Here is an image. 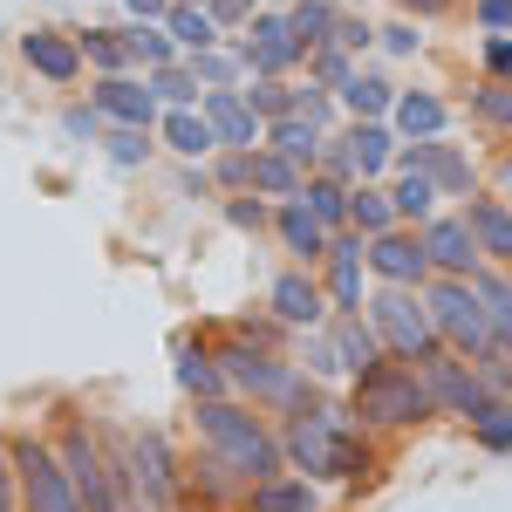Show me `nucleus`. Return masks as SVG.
I'll return each mask as SVG.
<instances>
[{
    "mask_svg": "<svg viewBox=\"0 0 512 512\" xmlns=\"http://www.w3.org/2000/svg\"><path fill=\"white\" fill-rule=\"evenodd\" d=\"M48 444H55V458H62V472L76 485L82 512H130L123 499V478H117V444H123V424H110L103 410H89V403H55V417L41 424Z\"/></svg>",
    "mask_w": 512,
    "mask_h": 512,
    "instance_id": "f257e3e1",
    "label": "nucleus"
},
{
    "mask_svg": "<svg viewBox=\"0 0 512 512\" xmlns=\"http://www.w3.org/2000/svg\"><path fill=\"white\" fill-rule=\"evenodd\" d=\"M342 410H349L355 431L369 437H417L437 424V403L424 390V369L417 362H396V355H376L369 369H355L349 383H342Z\"/></svg>",
    "mask_w": 512,
    "mask_h": 512,
    "instance_id": "f03ea898",
    "label": "nucleus"
},
{
    "mask_svg": "<svg viewBox=\"0 0 512 512\" xmlns=\"http://www.w3.org/2000/svg\"><path fill=\"white\" fill-rule=\"evenodd\" d=\"M192 444H205L212 458H226L239 472V485H260L274 478L287 458H280V437H274V417L239 403V396H205L192 403Z\"/></svg>",
    "mask_w": 512,
    "mask_h": 512,
    "instance_id": "7ed1b4c3",
    "label": "nucleus"
},
{
    "mask_svg": "<svg viewBox=\"0 0 512 512\" xmlns=\"http://www.w3.org/2000/svg\"><path fill=\"white\" fill-rule=\"evenodd\" d=\"M117 478L130 512H171L185 506V444L164 424H130L117 444Z\"/></svg>",
    "mask_w": 512,
    "mask_h": 512,
    "instance_id": "20e7f679",
    "label": "nucleus"
},
{
    "mask_svg": "<svg viewBox=\"0 0 512 512\" xmlns=\"http://www.w3.org/2000/svg\"><path fill=\"white\" fill-rule=\"evenodd\" d=\"M342 431H349L342 390H328L315 410H301V417H280L274 437H280V458H287V472L315 478L321 492H328V485H342Z\"/></svg>",
    "mask_w": 512,
    "mask_h": 512,
    "instance_id": "39448f33",
    "label": "nucleus"
},
{
    "mask_svg": "<svg viewBox=\"0 0 512 512\" xmlns=\"http://www.w3.org/2000/svg\"><path fill=\"white\" fill-rule=\"evenodd\" d=\"M7 437V465H14V499H21V512H82L76 485H69V472H62V458H55V444H48V431L41 424H14Z\"/></svg>",
    "mask_w": 512,
    "mask_h": 512,
    "instance_id": "423d86ee",
    "label": "nucleus"
},
{
    "mask_svg": "<svg viewBox=\"0 0 512 512\" xmlns=\"http://www.w3.org/2000/svg\"><path fill=\"white\" fill-rule=\"evenodd\" d=\"M362 321L376 328L383 355H396V362H431V355L444 349L437 328H431V315H424V301H417V287H369Z\"/></svg>",
    "mask_w": 512,
    "mask_h": 512,
    "instance_id": "0eeeda50",
    "label": "nucleus"
},
{
    "mask_svg": "<svg viewBox=\"0 0 512 512\" xmlns=\"http://www.w3.org/2000/svg\"><path fill=\"white\" fill-rule=\"evenodd\" d=\"M417 301H424V315H431L437 342H444L451 355H465V362H478V355L492 349V321H485V308H478L472 280L431 274L424 287H417Z\"/></svg>",
    "mask_w": 512,
    "mask_h": 512,
    "instance_id": "6e6552de",
    "label": "nucleus"
},
{
    "mask_svg": "<svg viewBox=\"0 0 512 512\" xmlns=\"http://www.w3.org/2000/svg\"><path fill=\"white\" fill-rule=\"evenodd\" d=\"M396 171H417L431 178L444 205H465L485 192V164L458 144V137H424V144H396Z\"/></svg>",
    "mask_w": 512,
    "mask_h": 512,
    "instance_id": "1a4fd4ad",
    "label": "nucleus"
},
{
    "mask_svg": "<svg viewBox=\"0 0 512 512\" xmlns=\"http://www.w3.org/2000/svg\"><path fill=\"white\" fill-rule=\"evenodd\" d=\"M417 369H424V390H431V403H437V424H472L492 403H506V396H492L478 383V369L465 355H451V349H437L431 362H417Z\"/></svg>",
    "mask_w": 512,
    "mask_h": 512,
    "instance_id": "9d476101",
    "label": "nucleus"
},
{
    "mask_svg": "<svg viewBox=\"0 0 512 512\" xmlns=\"http://www.w3.org/2000/svg\"><path fill=\"white\" fill-rule=\"evenodd\" d=\"M239 48H246V76H301L308 62V41L287 28V7H267V0L239 28Z\"/></svg>",
    "mask_w": 512,
    "mask_h": 512,
    "instance_id": "9b49d317",
    "label": "nucleus"
},
{
    "mask_svg": "<svg viewBox=\"0 0 512 512\" xmlns=\"http://www.w3.org/2000/svg\"><path fill=\"white\" fill-rule=\"evenodd\" d=\"M164 355H171V383H178V396H185V403L233 396V390H226V369H219V349H212V321L171 328V335H164Z\"/></svg>",
    "mask_w": 512,
    "mask_h": 512,
    "instance_id": "f8f14e48",
    "label": "nucleus"
},
{
    "mask_svg": "<svg viewBox=\"0 0 512 512\" xmlns=\"http://www.w3.org/2000/svg\"><path fill=\"white\" fill-rule=\"evenodd\" d=\"M14 55H21V69H28L35 82H48V89H69V96H76L82 82H89V69H82L76 35H69V28L35 21V28H21V35H14Z\"/></svg>",
    "mask_w": 512,
    "mask_h": 512,
    "instance_id": "ddd939ff",
    "label": "nucleus"
},
{
    "mask_svg": "<svg viewBox=\"0 0 512 512\" xmlns=\"http://www.w3.org/2000/svg\"><path fill=\"white\" fill-rule=\"evenodd\" d=\"M321 301H328V315H362V301H369V267H362V239L342 226V233H328V253H321Z\"/></svg>",
    "mask_w": 512,
    "mask_h": 512,
    "instance_id": "4468645a",
    "label": "nucleus"
},
{
    "mask_svg": "<svg viewBox=\"0 0 512 512\" xmlns=\"http://www.w3.org/2000/svg\"><path fill=\"white\" fill-rule=\"evenodd\" d=\"M328 137H335V151L349 158L355 185H383V178L396 171V130L383 117H342Z\"/></svg>",
    "mask_w": 512,
    "mask_h": 512,
    "instance_id": "2eb2a0df",
    "label": "nucleus"
},
{
    "mask_svg": "<svg viewBox=\"0 0 512 512\" xmlns=\"http://www.w3.org/2000/svg\"><path fill=\"white\" fill-rule=\"evenodd\" d=\"M82 96L96 103V117L103 123H123V130H158V96H151V82L137 76V69H117V76H89L82 82Z\"/></svg>",
    "mask_w": 512,
    "mask_h": 512,
    "instance_id": "dca6fc26",
    "label": "nucleus"
},
{
    "mask_svg": "<svg viewBox=\"0 0 512 512\" xmlns=\"http://www.w3.org/2000/svg\"><path fill=\"white\" fill-rule=\"evenodd\" d=\"M260 308H267L287 335H301V328H321V321H328V301H321L315 267H287V260H280V274H267V301H260Z\"/></svg>",
    "mask_w": 512,
    "mask_h": 512,
    "instance_id": "f3484780",
    "label": "nucleus"
},
{
    "mask_svg": "<svg viewBox=\"0 0 512 512\" xmlns=\"http://www.w3.org/2000/svg\"><path fill=\"white\" fill-rule=\"evenodd\" d=\"M362 267H369L376 287H424L431 280V260H424V246H417L410 226H390V233L362 239Z\"/></svg>",
    "mask_w": 512,
    "mask_h": 512,
    "instance_id": "a211bd4d",
    "label": "nucleus"
},
{
    "mask_svg": "<svg viewBox=\"0 0 512 512\" xmlns=\"http://www.w3.org/2000/svg\"><path fill=\"white\" fill-rule=\"evenodd\" d=\"M417 233V246H424V260H431V274H451V280H472L485 260H478L472 233H465V219H458V205H444V212H431L424 226H410Z\"/></svg>",
    "mask_w": 512,
    "mask_h": 512,
    "instance_id": "6ab92c4d",
    "label": "nucleus"
},
{
    "mask_svg": "<svg viewBox=\"0 0 512 512\" xmlns=\"http://www.w3.org/2000/svg\"><path fill=\"white\" fill-rule=\"evenodd\" d=\"M396 144H424V137H451V96L444 89H424V82H410V89H396L390 117Z\"/></svg>",
    "mask_w": 512,
    "mask_h": 512,
    "instance_id": "aec40b11",
    "label": "nucleus"
},
{
    "mask_svg": "<svg viewBox=\"0 0 512 512\" xmlns=\"http://www.w3.org/2000/svg\"><path fill=\"white\" fill-rule=\"evenodd\" d=\"M267 239L287 253V267H321V253H328V226L301 198H280L274 212H267Z\"/></svg>",
    "mask_w": 512,
    "mask_h": 512,
    "instance_id": "412c9836",
    "label": "nucleus"
},
{
    "mask_svg": "<svg viewBox=\"0 0 512 512\" xmlns=\"http://www.w3.org/2000/svg\"><path fill=\"white\" fill-rule=\"evenodd\" d=\"M185 499L192 506H212V512H239L246 485H239V472L226 458H212L205 444H185Z\"/></svg>",
    "mask_w": 512,
    "mask_h": 512,
    "instance_id": "4be33fe9",
    "label": "nucleus"
},
{
    "mask_svg": "<svg viewBox=\"0 0 512 512\" xmlns=\"http://www.w3.org/2000/svg\"><path fill=\"white\" fill-rule=\"evenodd\" d=\"M458 219H465V233H472V246H478L485 267H512V205L506 198L478 192V198L458 205Z\"/></svg>",
    "mask_w": 512,
    "mask_h": 512,
    "instance_id": "5701e85b",
    "label": "nucleus"
},
{
    "mask_svg": "<svg viewBox=\"0 0 512 512\" xmlns=\"http://www.w3.org/2000/svg\"><path fill=\"white\" fill-rule=\"evenodd\" d=\"M198 117L212 130V151H253L260 130H267V123L239 103V89H205V96H198Z\"/></svg>",
    "mask_w": 512,
    "mask_h": 512,
    "instance_id": "b1692460",
    "label": "nucleus"
},
{
    "mask_svg": "<svg viewBox=\"0 0 512 512\" xmlns=\"http://www.w3.org/2000/svg\"><path fill=\"white\" fill-rule=\"evenodd\" d=\"M239 512H328V492H321L315 478H301V472H287V465H280L274 478L246 485Z\"/></svg>",
    "mask_w": 512,
    "mask_h": 512,
    "instance_id": "393cba45",
    "label": "nucleus"
},
{
    "mask_svg": "<svg viewBox=\"0 0 512 512\" xmlns=\"http://www.w3.org/2000/svg\"><path fill=\"white\" fill-rule=\"evenodd\" d=\"M390 103H396V76L376 69V62H355L349 82L335 89V110L342 117H390Z\"/></svg>",
    "mask_w": 512,
    "mask_h": 512,
    "instance_id": "a878e982",
    "label": "nucleus"
},
{
    "mask_svg": "<svg viewBox=\"0 0 512 512\" xmlns=\"http://www.w3.org/2000/svg\"><path fill=\"white\" fill-rule=\"evenodd\" d=\"M151 137H158L164 158H178V164H205V158H212V130H205L198 110H164Z\"/></svg>",
    "mask_w": 512,
    "mask_h": 512,
    "instance_id": "bb28decb",
    "label": "nucleus"
},
{
    "mask_svg": "<svg viewBox=\"0 0 512 512\" xmlns=\"http://www.w3.org/2000/svg\"><path fill=\"white\" fill-rule=\"evenodd\" d=\"M321 328H328V342H335V362H342V383H349L355 369H369V362L383 355V342H376V328H369L362 315H328Z\"/></svg>",
    "mask_w": 512,
    "mask_h": 512,
    "instance_id": "cd10ccee",
    "label": "nucleus"
},
{
    "mask_svg": "<svg viewBox=\"0 0 512 512\" xmlns=\"http://www.w3.org/2000/svg\"><path fill=\"white\" fill-rule=\"evenodd\" d=\"M69 35H76V55H82L89 76H117V69H130L117 21H82V28H69Z\"/></svg>",
    "mask_w": 512,
    "mask_h": 512,
    "instance_id": "c85d7f7f",
    "label": "nucleus"
},
{
    "mask_svg": "<svg viewBox=\"0 0 512 512\" xmlns=\"http://www.w3.org/2000/svg\"><path fill=\"white\" fill-rule=\"evenodd\" d=\"M321 144H328V130H315V123H301V117H274L260 130V151H280V158L301 164V171H315Z\"/></svg>",
    "mask_w": 512,
    "mask_h": 512,
    "instance_id": "c756f323",
    "label": "nucleus"
},
{
    "mask_svg": "<svg viewBox=\"0 0 512 512\" xmlns=\"http://www.w3.org/2000/svg\"><path fill=\"white\" fill-rule=\"evenodd\" d=\"M383 198H390L396 226H424L431 212H444L437 185H431V178H417V171H390V178H383Z\"/></svg>",
    "mask_w": 512,
    "mask_h": 512,
    "instance_id": "7c9ffc66",
    "label": "nucleus"
},
{
    "mask_svg": "<svg viewBox=\"0 0 512 512\" xmlns=\"http://www.w3.org/2000/svg\"><path fill=\"white\" fill-rule=\"evenodd\" d=\"M185 69L198 76V89H239L246 82V48H239V35H226L212 48H198V55H185Z\"/></svg>",
    "mask_w": 512,
    "mask_h": 512,
    "instance_id": "2f4dec72",
    "label": "nucleus"
},
{
    "mask_svg": "<svg viewBox=\"0 0 512 512\" xmlns=\"http://www.w3.org/2000/svg\"><path fill=\"white\" fill-rule=\"evenodd\" d=\"M465 117H472L485 137L512 144V82H485V76H478L472 89H465Z\"/></svg>",
    "mask_w": 512,
    "mask_h": 512,
    "instance_id": "473e14b6",
    "label": "nucleus"
},
{
    "mask_svg": "<svg viewBox=\"0 0 512 512\" xmlns=\"http://www.w3.org/2000/svg\"><path fill=\"white\" fill-rule=\"evenodd\" d=\"M349 178H328V171H308V178H301V205H308V212H315L321 226H328V233H342V226H349Z\"/></svg>",
    "mask_w": 512,
    "mask_h": 512,
    "instance_id": "72a5a7b5",
    "label": "nucleus"
},
{
    "mask_svg": "<svg viewBox=\"0 0 512 512\" xmlns=\"http://www.w3.org/2000/svg\"><path fill=\"white\" fill-rule=\"evenodd\" d=\"M96 151H103V164H110V171H144V164H158V137H151V130H123V123H103Z\"/></svg>",
    "mask_w": 512,
    "mask_h": 512,
    "instance_id": "f704fd0d",
    "label": "nucleus"
},
{
    "mask_svg": "<svg viewBox=\"0 0 512 512\" xmlns=\"http://www.w3.org/2000/svg\"><path fill=\"white\" fill-rule=\"evenodd\" d=\"M287 355L315 376L321 390H342V362H335V342H328V328H301L294 342H287Z\"/></svg>",
    "mask_w": 512,
    "mask_h": 512,
    "instance_id": "c9c22d12",
    "label": "nucleus"
},
{
    "mask_svg": "<svg viewBox=\"0 0 512 512\" xmlns=\"http://www.w3.org/2000/svg\"><path fill=\"white\" fill-rule=\"evenodd\" d=\"M144 82H151V96H158V110H198V76L185 69V55L178 62H158V69H144Z\"/></svg>",
    "mask_w": 512,
    "mask_h": 512,
    "instance_id": "e433bc0d",
    "label": "nucleus"
},
{
    "mask_svg": "<svg viewBox=\"0 0 512 512\" xmlns=\"http://www.w3.org/2000/svg\"><path fill=\"white\" fill-rule=\"evenodd\" d=\"M123 28V55H130V69L144 76V69H158V62H178V48L164 35L158 21H117Z\"/></svg>",
    "mask_w": 512,
    "mask_h": 512,
    "instance_id": "4c0bfd02",
    "label": "nucleus"
},
{
    "mask_svg": "<svg viewBox=\"0 0 512 512\" xmlns=\"http://www.w3.org/2000/svg\"><path fill=\"white\" fill-rule=\"evenodd\" d=\"M301 178H308V171H301V164H287L280 151H253V185H246V192H260L267 205H280V198L301 192Z\"/></svg>",
    "mask_w": 512,
    "mask_h": 512,
    "instance_id": "58836bf2",
    "label": "nucleus"
},
{
    "mask_svg": "<svg viewBox=\"0 0 512 512\" xmlns=\"http://www.w3.org/2000/svg\"><path fill=\"white\" fill-rule=\"evenodd\" d=\"M287 7V28L308 41V48H321V41H335V21H342V0H280Z\"/></svg>",
    "mask_w": 512,
    "mask_h": 512,
    "instance_id": "ea45409f",
    "label": "nucleus"
},
{
    "mask_svg": "<svg viewBox=\"0 0 512 512\" xmlns=\"http://www.w3.org/2000/svg\"><path fill=\"white\" fill-rule=\"evenodd\" d=\"M287 117L315 123V130H335V123H342V110H335V89H321V82L294 76V82H287Z\"/></svg>",
    "mask_w": 512,
    "mask_h": 512,
    "instance_id": "a19ab883",
    "label": "nucleus"
},
{
    "mask_svg": "<svg viewBox=\"0 0 512 512\" xmlns=\"http://www.w3.org/2000/svg\"><path fill=\"white\" fill-rule=\"evenodd\" d=\"M158 28L171 35V48H178V55H198V48H212V41H226L219 28H212V14H205V7H171V14H164Z\"/></svg>",
    "mask_w": 512,
    "mask_h": 512,
    "instance_id": "79ce46f5",
    "label": "nucleus"
},
{
    "mask_svg": "<svg viewBox=\"0 0 512 512\" xmlns=\"http://www.w3.org/2000/svg\"><path fill=\"white\" fill-rule=\"evenodd\" d=\"M390 226H396V212H390V198H383V185H355L349 192V233L376 239V233H390Z\"/></svg>",
    "mask_w": 512,
    "mask_h": 512,
    "instance_id": "37998d69",
    "label": "nucleus"
},
{
    "mask_svg": "<svg viewBox=\"0 0 512 512\" xmlns=\"http://www.w3.org/2000/svg\"><path fill=\"white\" fill-rule=\"evenodd\" d=\"M212 328H219V321H212ZM219 335H226V342H246V349H280V355H287V342H294V335H287V328H280L267 308H253V315L226 321Z\"/></svg>",
    "mask_w": 512,
    "mask_h": 512,
    "instance_id": "c03bdc74",
    "label": "nucleus"
},
{
    "mask_svg": "<svg viewBox=\"0 0 512 512\" xmlns=\"http://www.w3.org/2000/svg\"><path fill=\"white\" fill-rule=\"evenodd\" d=\"M465 431H472V444L485 451V458H512V396H506V403H492L485 417H472Z\"/></svg>",
    "mask_w": 512,
    "mask_h": 512,
    "instance_id": "a18cd8bd",
    "label": "nucleus"
},
{
    "mask_svg": "<svg viewBox=\"0 0 512 512\" xmlns=\"http://www.w3.org/2000/svg\"><path fill=\"white\" fill-rule=\"evenodd\" d=\"M376 55H390V62H417V55H424V21H403V14L376 21Z\"/></svg>",
    "mask_w": 512,
    "mask_h": 512,
    "instance_id": "49530a36",
    "label": "nucleus"
},
{
    "mask_svg": "<svg viewBox=\"0 0 512 512\" xmlns=\"http://www.w3.org/2000/svg\"><path fill=\"white\" fill-rule=\"evenodd\" d=\"M267 212H274V205H267L260 192H219V219H226L233 233H246V239L267 233Z\"/></svg>",
    "mask_w": 512,
    "mask_h": 512,
    "instance_id": "de8ad7c7",
    "label": "nucleus"
},
{
    "mask_svg": "<svg viewBox=\"0 0 512 512\" xmlns=\"http://www.w3.org/2000/svg\"><path fill=\"white\" fill-rule=\"evenodd\" d=\"M287 82L294 76H246L239 82V103H246L260 123H274V117H287Z\"/></svg>",
    "mask_w": 512,
    "mask_h": 512,
    "instance_id": "09e8293b",
    "label": "nucleus"
},
{
    "mask_svg": "<svg viewBox=\"0 0 512 512\" xmlns=\"http://www.w3.org/2000/svg\"><path fill=\"white\" fill-rule=\"evenodd\" d=\"M349 69H355V55L342 48V41H321V48H308V62H301V76L321 82V89H342Z\"/></svg>",
    "mask_w": 512,
    "mask_h": 512,
    "instance_id": "8fccbe9b",
    "label": "nucleus"
},
{
    "mask_svg": "<svg viewBox=\"0 0 512 512\" xmlns=\"http://www.w3.org/2000/svg\"><path fill=\"white\" fill-rule=\"evenodd\" d=\"M253 151H260V144H253ZM253 151H212V158H205L212 192H246V185H253Z\"/></svg>",
    "mask_w": 512,
    "mask_h": 512,
    "instance_id": "3c124183",
    "label": "nucleus"
},
{
    "mask_svg": "<svg viewBox=\"0 0 512 512\" xmlns=\"http://www.w3.org/2000/svg\"><path fill=\"white\" fill-rule=\"evenodd\" d=\"M62 137H69V144H96V137H103V117H96V103H89V96H69V110H62Z\"/></svg>",
    "mask_w": 512,
    "mask_h": 512,
    "instance_id": "603ef678",
    "label": "nucleus"
},
{
    "mask_svg": "<svg viewBox=\"0 0 512 512\" xmlns=\"http://www.w3.org/2000/svg\"><path fill=\"white\" fill-rule=\"evenodd\" d=\"M335 41H342L355 62H362V55H376V21H369V14H349V7H342V21H335Z\"/></svg>",
    "mask_w": 512,
    "mask_h": 512,
    "instance_id": "864d4df0",
    "label": "nucleus"
},
{
    "mask_svg": "<svg viewBox=\"0 0 512 512\" xmlns=\"http://www.w3.org/2000/svg\"><path fill=\"white\" fill-rule=\"evenodd\" d=\"M478 76L485 82H512V35H485V48H478Z\"/></svg>",
    "mask_w": 512,
    "mask_h": 512,
    "instance_id": "5fc2aeb1",
    "label": "nucleus"
},
{
    "mask_svg": "<svg viewBox=\"0 0 512 512\" xmlns=\"http://www.w3.org/2000/svg\"><path fill=\"white\" fill-rule=\"evenodd\" d=\"M198 7L212 14V28H219V35H239V28L253 21V7H260V0H198Z\"/></svg>",
    "mask_w": 512,
    "mask_h": 512,
    "instance_id": "6e6d98bb",
    "label": "nucleus"
},
{
    "mask_svg": "<svg viewBox=\"0 0 512 512\" xmlns=\"http://www.w3.org/2000/svg\"><path fill=\"white\" fill-rule=\"evenodd\" d=\"M465 14L478 21V35H512V0H465Z\"/></svg>",
    "mask_w": 512,
    "mask_h": 512,
    "instance_id": "4d7b16f0",
    "label": "nucleus"
},
{
    "mask_svg": "<svg viewBox=\"0 0 512 512\" xmlns=\"http://www.w3.org/2000/svg\"><path fill=\"white\" fill-rule=\"evenodd\" d=\"M485 192H492V198H506V205H512V144H506V151H499L492 164H485Z\"/></svg>",
    "mask_w": 512,
    "mask_h": 512,
    "instance_id": "13d9d810",
    "label": "nucleus"
},
{
    "mask_svg": "<svg viewBox=\"0 0 512 512\" xmlns=\"http://www.w3.org/2000/svg\"><path fill=\"white\" fill-rule=\"evenodd\" d=\"M390 7L403 14V21H444V14H451L458 0H390Z\"/></svg>",
    "mask_w": 512,
    "mask_h": 512,
    "instance_id": "bf43d9fd",
    "label": "nucleus"
},
{
    "mask_svg": "<svg viewBox=\"0 0 512 512\" xmlns=\"http://www.w3.org/2000/svg\"><path fill=\"white\" fill-rule=\"evenodd\" d=\"M171 0H123V21H164Z\"/></svg>",
    "mask_w": 512,
    "mask_h": 512,
    "instance_id": "052dcab7",
    "label": "nucleus"
},
{
    "mask_svg": "<svg viewBox=\"0 0 512 512\" xmlns=\"http://www.w3.org/2000/svg\"><path fill=\"white\" fill-rule=\"evenodd\" d=\"M0 512H21V499H14V465H7V437H0Z\"/></svg>",
    "mask_w": 512,
    "mask_h": 512,
    "instance_id": "680f3d73",
    "label": "nucleus"
},
{
    "mask_svg": "<svg viewBox=\"0 0 512 512\" xmlns=\"http://www.w3.org/2000/svg\"><path fill=\"white\" fill-rule=\"evenodd\" d=\"M178 192H185V198H205V192H212V178H205V164H185V171H178Z\"/></svg>",
    "mask_w": 512,
    "mask_h": 512,
    "instance_id": "e2e57ef3",
    "label": "nucleus"
},
{
    "mask_svg": "<svg viewBox=\"0 0 512 512\" xmlns=\"http://www.w3.org/2000/svg\"><path fill=\"white\" fill-rule=\"evenodd\" d=\"M171 512H212V506H192V499H185V506H171Z\"/></svg>",
    "mask_w": 512,
    "mask_h": 512,
    "instance_id": "0e129e2a",
    "label": "nucleus"
},
{
    "mask_svg": "<svg viewBox=\"0 0 512 512\" xmlns=\"http://www.w3.org/2000/svg\"><path fill=\"white\" fill-rule=\"evenodd\" d=\"M171 7H198V0H171Z\"/></svg>",
    "mask_w": 512,
    "mask_h": 512,
    "instance_id": "69168bd1",
    "label": "nucleus"
}]
</instances>
